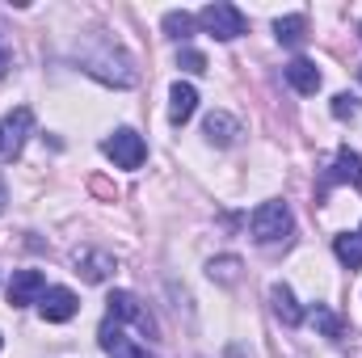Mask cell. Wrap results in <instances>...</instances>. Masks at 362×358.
Listing matches in <instances>:
<instances>
[{
    "mask_svg": "<svg viewBox=\"0 0 362 358\" xmlns=\"http://www.w3.org/2000/svg\"><path fill=\"white\" fill-rule=\"evenodd\" d=\"M97 346H101L110 358H156V354H148L144 346L127 342V337H122V325H118L110 312H105V321H101V329H97Z\"/></svg>",
    "mask_w": 362,
    "mask_h": 358,
    "instance_id": "52a82bcc",
    "label": "cell"
},
{
    "mask_svg": "<svg viewBox=\"0 0 362 358\" xmlns=\"http://www.w3.org/2000/svg\"><path fill=\"white\" fill-rule=\"evenodd\" d=\"M101 152H105L118 169H139V165L148 161V144H144V135H139V131H131V127L114 131V135L101 144Z\"/></svg>",
    "mask_w": 362,
    "mask_h": 358,
    "instance_id": "277c9868",
    "label": "cell"
},
{
    "mask_svg": "<svg viewBox=\"0 0 362 358\" xmlns=\"http://www.w3.org/2000/svg\"><path fill=\"white\" fill-rule=\"evenodd\" d=\"M282 76H286V85L299 93V97H312V93L320 89V68H316L312 59H303V55L291 59V64L282 68Z\"/></svg>",
    "mask_w": 362,
    "mask_h": 358,
    "instance_id": "4fadbf2b",
    "label": "cell"
},
{
    "mask_svg": "<svg viewBox=\"0 0 362 358\" xmlns=\"http://www.w3.org/2000/svg\"><path fill=\"white\" fill-rule=\"evenodd\" d=\"M358 30H362V25H358Z\"/></svg>",
    "mask_w": 362,
    "mask_h": 358,
    "instance_id": "4316f807",
    "label": "cell"
},
{
    "mask_svg": "<svg viewBox=\"0 0 362 358\" xmlns=\"http://www.w3.org/2000/svg\"><path fill=\"white\" fill-rule=\"evenodd\" d=\"M358 81H362V64H358Z\"/></svg>",
    "mask_w": 362,
    "mask_h": 358,
    "instance_id": "d4e9b609",
    "label": "cell"
},
{
    "mask_svg": "<svg viewBox=\"0 0 362 358\" xmlns=\"http://www.w3.org/2000/svg\"><path fill=\"white\" fill-rule=\"evenodd\" d=\"M30 131H34V110L30 105H13L4 114V127H0V152L4 156H21Z\"/></svg>",
    "mask_w": 362,
    "mask_h": 358,
    "instance_id": "8992f818",
    "label": "cell"
},
{
    "mask_svg": "<svg viewBox=\"0 0 362 358\" xmlns=\"http://www.w3.org/2000/svg\"><path fill=\"white\" fill-rule=\"evenodd\" d=\"M105 304H110V316H114L118 325H135L144 337H156V321H152V312H148L131 291H114Z\"/></svg>",
    "mask_w": 362,
    "mask_h": 358,
    "instance_id": "5b68a950",
    "label": "cell"
},
{
    "mask_svg": "<svg viewBox=\"0 0 362 358\" xmlns=\"http://www.w3.org/2000/svg\"><path fill=\"white\" fill-rule=\"evenodd\" d=\"M177 64L185 68V72H194V76H202V72H206V55H202V51H194V47H181Z\"/></svg>",
    "mask_w": 362,
    "mask_h": 358,
    "instance_id": "44dd1931",
    "label": "cell"
},
{
    "mask_svg": "<svg viewBox=\"0 0 362 358\" xmlns=\"http://www.w3.org/2000/svg\"><path fill=\"white\" fill-rule=\"evenodd\" d=\"M312 321H316V329L325 333V337H333V342H341V333H346V321L333 312V308H316L312 312Z\"/></svg>",
    "mask_w": 362,
    "mask_h": 358,
    "instance_id": "ffe728a7",
    "label": "cell"
},
{
    "mask_svg": "<svg viewBox=\"0 0 362 358\" xmlns=\"http://www.w3.org/2000/svg\"><path fill=\"white\" fill-rule=\"evenodd\" d=\"M160 25H165V34H169L173 42H185V38L194 34V25H198V17H194V13H185V8H169Z\"/></svg>",
    "mask_w": 362,
    "mask_h": 358,
    "instance_id": "ac0fdd59",
    "label": "cell"
},
{
    "mask_svg": "<svg viewBox=\"0 0 362 358\" xmlns=\"http://www.w3.org/2000/svg\"><path fill=\"white\" fill-rule=\"evenodd\" d=\"M8 68H13V47H8V38L0 34V76H4Z\"/></svg>",
    "mask_w": 362,
    "mask_h": 358,
    "instance_id": "603a6c76",
    "label": "cell"
},
{
    "mask_svg": "<svg viewBox=\"0 0 362 358\" xmlns=\"http://www.w3.org/2000/svg\"><path fill=\"white\" fill-rule=\"evenodd\" d=\"M38 308H42V321L47 325H64V321H72L81 312V299L68 287H47V295L38 299Z\"/></svg>",
    "mask_w": 362,
    "mask_h": 358,
    "instance_id": "9c48e42d",
    "label": "cell"
},
{
    "mask_svg": "<svg viewBox=\"0 0 362 358\" xmlns=\"http://www.w3.org/2000/svg\"><path fill=\"white\" fill-rule=\"evenodd\" d=\"M270 304H274V316H278L286 329L303 325V308L295 304V295H291V287H286V282H274V287H270Z\"/></svg>",
    "mask_w": 362,
    "mask_h": 358,
    "instance_id": "9a60e30c",
    "label": "cell"
},
{
    "mask_svg": "<svg viewBox=\"0 0 362 358\" xmlns=\"http://www.w3.org/2000/svg\"><path fill=\"white\" fill-rule=\"evenodd\" d=\"M333 253H337V262H341L346 270H362V236L358 232L333 236Z\"/></svg>",
    "mask_w": 362,
    "mask_h": 358,
    "instance_id": "e0dca14e",
    "label": "cell"
},
{
    "mask_svg": "<svg viewBox=\"0 0 362 358\" xmlns=\"http://www.w3.org/2000/svg\"><path fill=\"white\" fill-rule=\"evenodd\" d=\"M249 232H253V241L257 245H286L291 241V232H295V215H291V207L286 202H278V198H270V202H262L253 215H249Z\"/></svg>",
    "mask_w": 362,
    "mask_h": 358,
    "instance_id": "7a4b0ae2",
    "label": "cell"
},
{
    "mask_svg": "<svg viewBox=\"0 0 362 358\" xmlns=\"http://www.w3.org/2000/svg\"><path fill=\"white\" fill-rule=\"evenodd\" d=\"M198 25H202L211 38L232 42V38H240V34L249 30V17H245L236 4H228V0H215V4H206V8L198 13Z\"/></svg>",
    "mask_w": 362,
    "mask_h": 358,
    "instance_id": "3957f363",
    "label": "cell"
},
{
    "mask_svg": "<svg viewBox=\"0 0 362 358\" xmlns=\"http://www.w3.org/2000/svg\"><path fill=\"white\" fill-rule=\"evenodd\" d=\"M81 64H85V72H89V76L105 81V85H118V89H131V85L139 81V72H135L131 55H127L122 47L105 42V38H97V42H89V47L81 51Z\"/></svg>",
    "mask_w": 362,
    "mask_h": 358,
    "instance_id": "6da1fadb",
    "label": "cell"
},
{
    "mask_svg": "<svg viewBox=\"0 0 362 358\" xmlns=\"http://www.w3.org/2000/svg\"><path fill=\"white\" fill-rule=\"evenodd\" d=\"M72 262H76V274H85L89 282H105V278L118 270L114 253H105V249H76Z\"/></svg>",
    "mask_w": 362,
    "mask_h": 358,
    "instance_id": "8fae6325",
    "label": "cell"
},
{
    "mask_svg": "<svg viewBox=\"0 0 362 358\" xmlns=\"http://www.w3.org/2000/svg\"><path fill=\"white\" fill-rule=\"evenodd\" d=\"M42 295H47L42 270H17V274H13V282H8V304H13V308H30V304H38Z\"/></svg>",
    "mask_w": 362,
    "mask_h": 358,
    "instance_id": "ba28073f",
    "label": "cell"
},
{
    "mask_svg": "<svg viewBox=\"0 0 362 358\" xmlns=\"http://www.w3.org/2000/svg\"><path fill=\"white\" fill-rule=\"evenodd\" d=\"M358 236H362V232H358Z\"/></svg>",
    "mask_w": 362,
    "mask_h": 358,
    "instance_id": "484cf974",
    "label": "cell"
},
{
    "mask_svg": "<svg viewBox=\"0 0 362 358\" xmlns=\"http://www.w3.org/2000/svg\"><path fill=\"white\" fill-rule=\"evenodd\" d=\"M206 274H211V282H223V287H232L236 278H240V258H211L206 262Z\"/></svg>",
    "mask_w": 362,
    "mask_h": 358,
    "instance_id": "d6986e66",
    "label": "cell"
},
{
    "mask_svg": "<svg viewBox=\"0 0 362 358\" xmlns=\"http://www.w3.org/2000/svg\"><path fill=\"white\" fill-rule=\"evenodd\" d=\"M202 135H206V144H215V148H232V144L240 139V122H236L228 110H211L206 122H202Z\"/></svg>",
    "mask_w": 362,
    "mask_h": 358,
    "instance_id": "7c38bea8",
    "label": "cell"
},
{
    "mask_svg": "<svg viewBox=\"0 0 362 358\" xmlns=\"http://www.w3.org/2000/svg\"><path fill=\"white\" fill-rule=\"evenodd\" d=\"M194 110H198V89L185 85V81H177V85L169 89V122H173V127H185V122L194 118Z\"/></svg>",
    "mask_w": 362,
    "mask_h": 358,
    "instance_id": "5bb4252c",
    "label": "cell"
},
{
    "mask_svg": "<svg viewBox=\"0 0 362 358\" xmlns=\"http://www.w3.org/2000/svg\"><path fill=\"white\" fill-rule=\"evenodd\" d=\"M354 114H358V101L350 93H337L333 97V118H354Z\"/></svg>",
    "mask_w": 362,
    "mask_h": 358,
    "instance_id": "7402d4cb",
    "label": "cell"
},
{
    "mask_svg": "<svg viewBox=\"0 0 362 358\" xmlns=\"http://www.w3.org/2000/svg\"><path fill=\"white\" fill-rule=\"evenodd\" d=\"M274 38H278L282 47H303V38H308V17H303V13L278 17V21H274Z\"/></svg>",
    "mask_w": 362,
    "mask_h": 358,
    "instance_id": "2e32d148",
    "label": "cell"
},
{
    "mask_svg": "<svg viewBox=\"0 0 362 358\" xmlns=\"http://www.w3.org/2000/svg\"><path fill=\"white\" fill-rule=\"evenodd\" d=\"M4 202H8V198H4V178H0V211H4Z\"/></svg>",
    "mask_w": 362,
    "mask_h": 358,
    "instance_id": "cb8c5ba5",
    "label": "cell"
},
{
    "mask_svg": "<svg viewBox=\"0 0 362 358\" xmlns=\"http://www.w3.org/2000/svg\"><path fill=\"white\" fill-rule=\"evenodd\" d=\"M337 181H354V185L362 190V156H358V152H350V148H341V152H337L333 169H329V173H325V181H320V198H325Z\"/></svg>",
    "mask_w": 362,
    "mask_h": 358,
    "instance_id": "30bf717a",
    "label": "cell"
}]
</instances>
